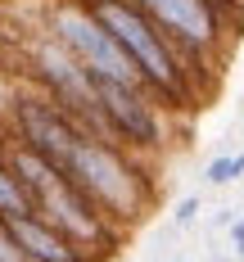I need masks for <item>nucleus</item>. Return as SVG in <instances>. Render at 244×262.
Listing matches in <instances>:
<instances>
[{
	"label": "nucleus",
	"mask_w": 244,
	"mask_h": 262,
	"mask_svg": "<svg viewBox=\"0 0 244 262\" xmlns=\"http://www.w3.org/2000/svg\"><path fill=\"white\" fill-rule=\"evenodd\" d=\"M5 163H9L14 177L23 181L27 199H32V212H36L41 222H50L54 231H63L81 253H91L95 262H104L108 253L122 244L127 231L113 226L104 212L95 208V199H91L73 177H63L54 163H46L41 154H32V149L18 145V140L5 149Z\"/></svg>",
	"instance_id": "f257e3e1"
},
{
	"label": "nucleus",
	"mask_w": 244,
	"mask_h": 262,
	"mask_svg": "<svg viewBox=\"0 0 244 262\" xmlns=\"http://www.w3.org/2000/svg\"><path fill=\"white\" fill-rule=\"evenodd\" d=\"M63 177H73L95 199V208L122 231H131L159 194L145 158H136L131 149L113 145L104 136H91V131H81V140L73 145V154L63 163Z\"/></svg>",
	"instance_id": "f03ea898"
},
{
	"label": "nucleus",
	"mask_w": 244,
	"mask_h": 262,
	"mask_svg": "<svg viewBox=\"0 0 244 262\" xmlns=\"http://www.w3.org/2000/svg\"><path fill=\"white\" fill-rule=\"evenodd\" d=\"M27 68H32V81H36V91H46L54 104L63 108L81 131H91V136H108V122H104V108H100V91H95V77L81 68L73 54L63 50L59 41H54L50 32L32 46V59H27ZM118 145V140H113Z\"/></svg>",
	"instance_id": "7ed1b4c3"
},
{
	"label": "nucleus",
	"mask_w": 244,
	"mask_h": 262,
	"mask_svg": "<svg viewBox=\"0 0 244 262\" xmlns=\"http://www.w3.org/2000/svg\"><path fill=\"white\" fill-rule=\"evenodd\" d=\"M46 23H50V36L77 59L91 77L140 86V73L131 68V59L122 54V46L113 41V32H108L81 0H54L50 14H46Z\"/></svg>",
	"instance_id": "20e7f679"
},
{
	"label": "nucleus",
	"mask_w": 244,
	"mask_h": 262,
	"mask_svg": "<svg viewBox=\"0 0 244 262\" xmlns=\"http://www.w3.org/2000/svg\"><path fill=\"white\" fill-rule=\"evenodd\" d=\"M95 91H100V108H104L108 136L131 149L136 158L154 163L167 149V122H163V104L145 91V86H122V81H100L95 77Z\"/></svg>",
	"instance_id": "39448f33"
},
{
	"label": "nucleus",
	"mask_w": 244,
	"mask_h": 262,
	"mask_svg": "<svg viewBox=\"0 0 244 262\" xmlns=\"http://www.w3.org/2000/svg\"><path fill=\"white\" fill-rule=\"evenodd\" d=\"M131 5L140 14H149L199 63H213L217 54H221L226 18L235 14V0H131Z\"/></svg>",
	"instance_id": "423d86ee"
},
{
	"label": "nucleus",
	"mask_w": 244,
	"mask_h": 262,
	"mask_svg": "<svg viewBox=\"0 0 244 262\" xmlns=\"http://www.w3.org/2000/svg\"><path fill=\"white\" fill-rule=\"evenodd\" d=\"M9 118H14V140L27 145L32 154H41L46 163H54V167L63 172L73 145L81 140L77 122L54 104L46 91H18L14 104H9Z\"/></svg>",
	"instance_id": "0eeeda50"
},
{
	"label": "nucleus",
	"mask_w": 244,
	"mask_h": 262,
	"mask_svg": "<svg viewBox=\"0 0 244 262\" xmlns=\"http://www.w3.org/2000/svg\"><path fill=\"white\" fill-rule=\"evenodd\" d=\"M9 235L23 249L27 262H95L91 253H81L63 231H54L50 222H41V217H14Z\"/></svg>",
	"instance_id": "6e6552de"
},
{
	"label": "nucleus",
	"mask_w": 244,
	"mask_h": 262,
	"mask_svg": "<svg viewBox=\"0 0 244 262\" xmlns=\"http://www.w3.org/2000/svg\"><path fill=\"white\" fill-rule=\"evenodd\" d=\"M0 217H5V222H14V217H36L23 181L14 177V167L5 163V154H0Z\"/></svg>",
	"instance_id": "1a4fd4ad"
},
{
	"label": "nucleus",
	"mask_w": 244,
	"mask_h": 262,
	"mask_svg": "<svg viewBox=\"0 0 244 262\" xmlns=\"http://www.w3.org/2000/svg\"><path fill=\"white\" fill-rule=\"evenodd\" d=\"M204 177H208V185H231L244 177V154H221L213 158L208 167H204Z\"/></svg>",
	"instance_id": "9d476101"
},
{
	"label": "nucleus",
	"mask_w": 244,
	"mask_h": 262,
	"mask_svg": "<svg viewBox=\"0 0 244 262\" xmlns=\"http://www.w3.org/2000/svg\"><path fill=\"white\" fill-rule=\"evenodd\" d=\"M194 217H199V199H194V194H186V199L172 208V222H176V226H190Z\"/></svg>",
	"instance_id": "9b49d317"
},
{
	"label": "nucleus",
	"mask_w": 244,
	"mask_h": 262,
	"mask_svg": "<svg viewBox=\"0 0 244 262\" xmlns=\"http://www.w3.org/2000/svg\"><path fill=\"white\" fill-rule=\"evenodd\" d=\"M231 244H235V253H240V262H244V217L231 222Z\"/></svg>",
	"instance_id": "f8f14e48"
},
{
	"label": "nucleus",
	"mask_w": 244,
	"mask_h": 262,
	"mask_svg": "<svg viewBox=\"0 0 244 262\" xmlns=\"http://www.w3.org/2000/svg\"><path fill=\"white\" fill-rule=\"evenodd\" d=\"M0 154H5V149H0Z\"/></svg>",
	"instance_id": "ddd939ff"
}]
</instances>
